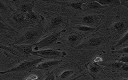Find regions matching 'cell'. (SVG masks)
I'll use <instances>...</instances> for the list:
<instances>
[{
    "label": "cell",
    "mask_w": 128,
    "mask_h": 80,
    "mask_svg": "<svg viewBox=\"0 0 128 80\" xmlns=\"http://www.w3.org/2000/svg\"><path fill=\"white\" fill-rule=\"evenodd\" d=\"M94 62L97 63V62H101V58H99V57H95L93 60Z\"/></svg>",
    "instance_id": "obj_32"
},
{
    "label": "cell",
    "mask_w": 128,
    "mask_h": 80,
    "mask_svg": "<svg viewBox=\"0 0 128 80\" xmlns=\"http://www.w3.org/2000/svg\"><path fill=\"white\" fill-rule=\"evenodd\" d=\"M117 62H121L124 64H128V54H122L121 56H118L115 60Z\"/></svg>",
    "instance_id": "obj_25"
},
{
    "label": "cell",
    "mask_w": 128,
    "mask_h": 80,
    "mask_svg": "<svg viewBox=\"0 0 128 80\" xmlns=\"http://www.w3.org/2000/svg\"><path fill=\"white\" fill-rule=\"evenodd\" d=\"M88 0H39L38 2H41L44 4H52L60 6H66L70 7L72 9L80 11H82V6Z\"/></svg>",
    "instance_id": "obj_13"
},
{
    "label": "cell",
    "mask_w": 128,
    "mask_h": 80,
    "mask_svg": "<svg viewBox=\"0 0 128 80\" xmlns=\"http://www.w3.org/2000/svg\"><path fill=\"white\" fill-rule=\"evenodd\" d=\"M82 8V12L92 14L105 13L112 8L110 6L101 5L96 0H88L83 4Z\"/></svg>",
    "instance_id": "obj_11"
},
{
    "label": "cell",
    "mask_w": 128,
    "mask_h": 80,
    "mask_svg": "<svg viewBox=\"0 0 128 80\" xmlns=\"http://www.w3.org/2000/svg\"><path fill=\"white\" fill-rule=\"evenodd\" d=\"M31 54L42 58L48 59H55L58 57L64 58L66 55V53L62 52L60 49H43L37 51H33Z\"/></svg>",
    "instance_id": "obj_12"
},
{
    "label": "cell",
    "mask_w": 128,
    "mask_h": 80,
    "mask_svg": "<svg viewBox=\"0 0 128 80\" xmlns=\"http://www.w3.org/2000/svg\"><path fill=\"white\" fill-rule=\"evenodd\" d=\"M111 39L110 36H103L98 33L93 34L85 38L74 49L94 50L109 43Z\"/></svg>",
    "instance_id": "obj_4"
},
{
    "label": "cell",
    "mask_w": 128,
    "mask_h": 80,
    "mask_svg": "<svg viewBox=\"0 0 128 80\" xmlns=\"http://www.w3.org/2000/svg\"><path fill=\"white\" fill-rule=\"evenodd\" d=\"M121 6H123L127 8L128 10V1L120 0Z\"/></svg>",
    "instance_id": "obj_30"
},
{
    "label": "cell",
    "mask_w": 128,
    "mask_h": 80,
    "mask_svg": "<svg viewBox=\"0 0 128 80\" xmlns=\"http://www.w3.org/2000/svg\"><path fill=\"white\" fill-rule=\"evenodd\" d=\"M44 28L41 24H39L23 29L15 38L13 44L34 45L39 42L42 37Z\"/></svg>",
    "instance_id": "obj_1"
},
{
    "label": "cell",
    "mask_w": 128,
    "mask_h": 80,
    "mask_svg": "<svg viewBox=\"0 0 128 80\" xmlns=\"http://www.w3.org/2000/svg\"><path fill=\"white\" fill-rule=\"evenodd\" d=\"M84 37V34L81 32H73L62 37V38H63L64 42L67 45L74 48L80 43Z\"/></svg>",
    "instance_id": "obj_15"
},
{
    "label": "cell",
    "mask_w": 128,
    "mask_h": 80,
    "mask_svg": "<svg viewBox=\"0 0 128 80\" xmlns=\"http://www.w3.org/2000/svg\"><path fill=\"white\" fill-rule=\"evenodd\" d=\"M66 30L63 29L59 32H54L48 35L42 36L39 42L33 45L34 50L36 51L45 47H49L62 44L60 40L62 38V33L66 32Z\"/></svg>",
    "instance_id": "obj_8"
},
{
    "label": "cell",
    "mask_w": 128,
    "mask_h": 80,
    "mask_svg": "<svg viewBox=\"0 0 128 80\" xmlns=\"http://www.w3.org/2000/svg\"><path fill=\"white\" fill-rule=\"evenodd\" d=\"M62 62V60H51L49 61H45L38 64L36 66L35 69L44 71L50 70L56 66L59 65V64Z\"/></svg>",
    "instance_id": "obj_17"
},
{
    "label": "cell",
    "mask_w": 128,
    "mask_h": 80,
    "mask_svg": "<svg viewBox=\"0 0 128 80\" xmlns=\"http://www.w3.org/2000/svg\"><path fill=\"white\" fill-rule=\"evenodd\" d=\"M106 30L118 35H122L128 31V18L116 16L113 24Z\"/></svg>",
    "instance_id": "obj_10"
},
{
    "label": "cell",
    "mask_w": 128,
    "mask_h": 80,
    "mask_svg": "<svg viewBox=\"0 0 128 80\" xmlns=\"http://www.w3.org/2000/svg\"><path fill=\"white\" fill-rule=\"evenodd\" d=\"M108 80V79H104V80Z\"/></svg>",
    "instance_id": "obj_34"
},
{
    "label": "cell",
    "mask_w": 128,
    "mask_h": 80,
    "mask_svg": "<svg viewBox=\"0 0 128 80\" xmlns=\"http://www.w3.org/2000/svg\"><path fill=\"white\" fill-rule=\"evenodd\" d=\"M38 78V76L35 74H31L25 78L24 80H36Z\"/></svg>",
    "instance_id": "obj_28"
},
{
    "label": "cell",
    "mask_w": 128,
    "mask_h": 80,
    "mask_svg": "<svg viewBox=\"0 0 128 80\" xmlns=\"http://www.w3.org/2000/svg\"><path fill=\"white\" fill-rule=\"evenodd\" d=\"M88 74V72H86V73H84V74H82V75H79V76H76L75 78H73L72 79H70V80H76L78 79V78H79L80 77H82V76H83L84 75H86V74Z\"/></svg>",
    "instance_id": "obj_31"
},
{
    "label": "cell",
    "mask_w": 128,
    "mask_h": 80,
    "mask_svg": "<svg viewBox=\"0 0 128 80\" xmlns=\"http://www.w3.org/2000/svg\"><path fill=\"white\" fill-rule=\"evenodd\" d=\"M56 70V77L57 80H66L72 77H75L82 72V70L78 64L74 62L65 64Z\"/></svg>",
    "instance_id": "obj_6"
},
{
    "label": "cell",
    "mask_w": 128,
    "mask_h": 80,
    "mask_svg": "<svg viewBox=\"0 0 128 80\" xmlns=\"http://www.w3.org/2000/svg\"><path fill=\"white\" fill-rule=\"evenodd\" d=\"M19 33L10 26L0 16V37L6 38H12L17 37Z\"/></svg>",
    "instance_id": "obj_14"
},
{
    "label": "cell",
    "mask_w": 128,
    "mask_h": 80,
    "mask_svg": "<svg viewBox=\"0 0 128 80\" xmlns=\"http://www.w3.org/2000/svg\"><path fill=\"white\" fill-rule=\"evenodd\" d=\"M72 28L79 32H96L100 30V27L97 28H93V27H89L88 26L78 24L73 26Z\"/></svg>",
    "instance_id": "obj_21"
},
{
    "label": "cell",
    "mask_w": 128,
    "mask_h": 80,
    "mask_svg": "<svg viewBox=\"0 0 128 80\" xmlns=\"http://www.w3.org/2000/svg\"><path fill=\"white\" fill-rule=\"evenodd\" d=\"M124 64V63L121 62L116 61L112 63H102L100 64V65L106 68V70L107 68L120 69L122 66H123Z\"/></svg>",
    "instance_id": "obj_23"
},
{
    "label": "cell",
    "mask_w": 128,
    "mask_h": 80,
    "mask_svg": "<svg viewBox=\"0 0 128 80\" xmlns=\"http://www.w3.org/2000/svg\"><path fill=\"white\" fill-rule=\"evenodd\" d=\"M128 42V32H126L125 33V34L122 36L121 39L118 41L117 44H115L114 46H112L111 48V50L112 51H114L116 50V48H117L118 47H119L121 45H123L124 43Z\"/></svg>",
    "instance_id": "obj_24"
},
{
    "label": "cell",
    "mask_w": 128,
    "mask_h": 80,
    "mask_svg": "<svg viewBox=\"0 0 128 80\" xmlns=\"http://www.w3.org/2000/svg\"><path fill=\"white\" fill-rule=\"evenodd\" d=\"M13 4L16 10L25 14L32 11L35 5L34 1L29 0H14Z\"/></svg>",
    "instance_id": "obj_16"
},
{
    "label": "cell",
    "mask_w": 128,
    "mask_h": 80,
    "mask_svg": "<svg viewBox=\"0 0 128 80\" xmlns=\"http://www.w3.org/2000/svg\"><path fill=\"white\" fill-rule=\"evenodd\" d=\"M84 66L88 70V74H90L94 78V76L102 70H106V68L101 65H99L95 62H88L85 64Z\"/></svg>",
    "instance_id": "obj_19"
},
{
    "label": "cell",
    "mask_w": 128,
    "mask_h": 80,
    "mask_svg": "<svg viewBox=\"0 0 128 80\" xmlns=\"http://www.w3.org/2000/svg\"><path fill=\"white\" fill-rule=\"evenodd\" d=\"M112 54H128V47H125V48H122L121 49L119 50H115L114 51H111Z\"/></svg>",
    "instance_id": "obj_27"
},
{
    "label": "cell",
    "mask_w": 128,
    "mask_h": 80,
    "mask_svg": "<svg viewBox=\"0 0 128 80\" xmlns=\"http://www.w3.org/2000/svg\"><path fill=\"white\" fill-rule=\"evenodd\" d=\"M117 80H128V78L122 77L121 78H120V79H118Z\"/></svg>",
    "instance_id": "obj_33"
},
{
    "label": "cell",
    "mask_w": 128,
    "mask_h": 80,
    "mask_svg": "<svg viewBox=\"0 0 128 80\" xmlns=\"http://www.w3.org/2000/svg\"><path fill=\"white\" fill-rule=\"evenodd\" d=\"M42 60V58H39L31 59L28 60H24L18 63L16 66L10 70L0 72V74H4L14 72L34 70L36 66L38 64L41 63Z\"/></svg>",
    "instance_id": "obj_9"
},
{
    "label": "cell",
    "mask_w": 128,
    "mask_h": 80,
    "mask_svg": "<svg viewBox=\"0 0 128 80\" xmlns=\"http://www.w3.org/2000/svg\"><path fill=\"white\" fill-rule=\"evenodd\" d=\"M44 14L46 19L44 31L46 33L54 29L67 28L69 26V17L67 14L45 12Z\"/></svg>",
    "instance_id": "obj_3"
},
{
    "label": "cell",
    "mask_w": 128,
    "mask_h": 80,
    "mask_svg": "<svg viewBox=\"0 0 128 80\" xmlns=\"http://www.w3.org/2000/svg\"><path fill=\"white\" fill-rule=\"evenodd\" d=\"M42 80H56V78L54 72H48L44 75Z\"/></svg>",
    "instance_id": "obj_26"
},
{
    "label": "cell",
    "mask_w": 128,
    "mask_h": 80,
    "mask_svg": "<svg viewBox=\"0 0 128 80\" xmlns=\"http://www.w3.org/2000/svg\"><path fill=\"white\" fill-rule=\"evenodd\" d=\"M13 0H0V12L5 13L7 15L15 10L12 7Z\"/></svg>",
    "instance_id": "obj_20"
},
{
    "label": "cell",
    "mask_w": 128,
    "mask_h": 80,
    "mask_svg": "<svg viewBox=\"0 0 128 80\" xmlns=\"http://www.w3.org/2000/svg\"><path fill=\"white\" fill-rule=\"evenodd\" d=\"M33 45H17L12 44L6 46L0 44V49L4 50V54L8 58L16 56L28 58L33 52Z\"/></svg>",
    "instance_id": "obj_5"
},
{
    "label": "cell",
    "mask_w": 128,
    "mask_h": 80,
    "mask_svg": "<svg viewBox=\"0 0 128 80\" xmlns=\"http://www.w3.org/2000/svg\"><path fill=\"white\" fill-rule=\"evenodd\" d=\"M120 70L122 71H128V64H124V63L123 66L120 68Z\"/></svg>",
    "instance_id": "obj_29"
},
{
    "label": "cell",
    "mask_w": 128,
    "mask_h": 80,
    "mask_svg": "<svg viewBox=\"0 0 128 80\" xmlns=\"http://www.w3.org/2000/svg\"><path fill=\"white\" fill-rule=\"evenodd\" d=\"M105 16L101 14H92L79 11L71 18V22L74 24H80L89 27L97 28L104 19Z\"/></svg>",
    "instance_id": "obj_2"
},
{
    "label": "cell",
    "mask_w": 128,
    "mask_h": 80,
    "mask_svg": "<svg viewBox=\"0 0 128 80\" xmlns=\"http://www.w3.org/2000/svg\"><path fill=\"white\" fill-rule=\"evenodd\" d=\"M101 5L108 6L112 8L121 6L120 0H96Z\"/></svg>",
    "instance_id": "obj_22"
},
{
    "label": "cell",
    "mask_w": 128,
    "mask_h": 80,
    "mask_svg": "<svg viewBox=\"0 0 128 80\" xmlns=\"http://www.w3.org/2000/svg\"></svg>",
    "instance_id": "obj_35"
},
{
    "label": "cell",
    "mask_w": 128,
    "mask_h": 80,
    "mask_svg": "<svg viewBox=\"0 0 128 80\" xmlns=\"http://www.w3.org/2000/svg\"><path fill=\"white\" fill-rule=\"evenodd\" d=\"M6 16L10 24L19 30L34 26L27 19L25 13L16 9L8 14Z\"/></svg>",
    "instance_id": "obj_7"
},
{
    "label": "cell",
    "mask_w": 128,
    "mask_h": 80,
    "mask_svg": "<svg viewBox=\"0 0 128 80\" xmlns=\"http://www.w3.org/2000/svg\"><path fill=\"white\" fill-rule=\"evenodd\" d=\"M25 14L27 19L33 25L41 24L44 20V18L43 16L40 15L37 12H34L33 10L28 12Z\"/></svg>",
    "instance_id": "obj_18"
}]
</instances>
